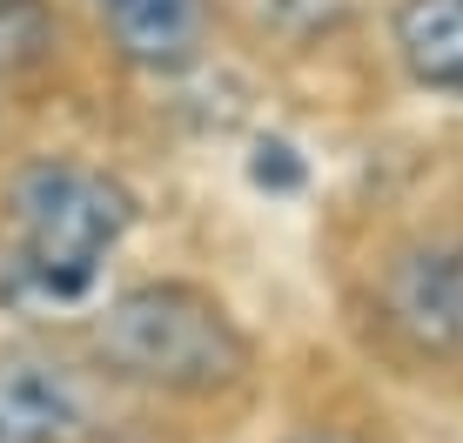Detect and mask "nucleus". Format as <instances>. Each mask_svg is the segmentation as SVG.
Returning a JSON list of instances; mask_svg holds the SVG:
<instances>
[{
	"label": "nucleus",
	"mask_w": 463,
	"mask_h": 443,
	"mask_svg": "<svg viewBox=\"0 0 463 443\" xmlns=\"http://www.w3.org/2000/svg\"><path fill=\"white\" fill-rule=\"evenodd\" d=\"M94 356L121 383L162 397H215L249 376V336L195 282H135L94 323Z\"/></svg>",
	"instance_id": "1"
},
{
	"label": "nucleus",
	"mask_w": 463,
	"mask_h": 443,
	"mask_svg": "<svg viewBox=\"0 0 463 443\" xmlns=\"http://www.w3.org/2000/svg\"><path fill=\"white\" fill-rule=\"evenodd\" d=\"M135 222V195L88 162H34L7 188L14 269L41 296H81Z\"/></svg>",
	"instance_id": "2"
},
{
	"label": "nucleus",
	"mask_w": 463,
	"mask_h": 443,
	"mask_svg": "<svg viewBox=\"0 0 463 443\" xmlns=\"http://www.w3.org/2000/svg\"><path fill=\"white\" fill-rule=\"evenodd\" d=\"M383 323L417 356H463V249H403L383 269Z\"/></svg>",
	"instance_id": "3"
},
{
	"label": "nucleus",
	"mask_w": 463,
	"mask_h": 443,
	"mask_svg": "<svg viewBox=\"0 0 463 443\" xmlns=\"http://www.w3.org/2000/svg\"><path fill=\"white\" fill-rule=\"evenodd\" d=\"M88 423L81 376L41 350H0V443H68Z\"/></svg>",
	"instance_id": "4"
},
{
	"label": "nucleus",
	"mask_w": 463,
	"mask_h": 443,
	"mask_svg": "<svg viewBox=\"0 0 463 443\" xmlns=\"http://www.w3.org/2000/svg\"><path fill=\"white\" fill-rule=\"evenodd\" d=\"M121 61L148 74H182L209 47V0H101Z\"/></svg>",
	"instance_id": "5"
},
{
	"label": "nucleus",
	"mask_w": 463,
	"mask_h": 443,
	"mask_svg": "<svg viewBox=\"0 0 463 443\" xmlns=\"http://www.w3.org/2000/svg\"><path fill=\"white\" fill-rule=\"evenodd\" d=\"M396 54L410 81L463 94V0H403L396 7Z\"/></svg>",
	"instance_id": "6"
},
{
	"label": "nucleus",
	"mask_w": 463,
	"mask_h": 443,
	"mask_svg": "<svg viewBox=\"0 0 463 443\" xmlns=\"http://www.w3.org/2000/svg\"><path fill=\"white\" fill-rule=\"evenodd\" d=\"M255 14H262V27L289 41H323L349 21V0H255Z\"/></svg>",
	"instance_id": "7"
}]
</instances>
